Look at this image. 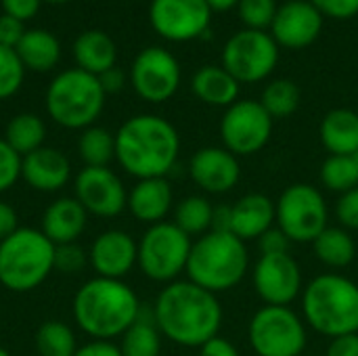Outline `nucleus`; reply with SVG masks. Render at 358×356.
Segmentation results:
<instances>
[{
	"instance_id": "4d7b16f0",
	"label": "nucleus",
	"mask_w": 358,
	"mask_h": 356,
	"mask_svg": "<svg viewBox=\"0 0 358 356\" xmlns=\"http://www.w3.org/2000/svg\"><path fill=\"white\" fill-rule=\"evenodd\" d=\"M300 356H306V355H300Z\"/></svg>"
},
{
	"instance_id": "aec40b11",
	"label": "nucleus",
	"mask_w": 358,
	"mask_h": 356,
	"mask_svg": "<svg viewBox=\"0 0 358 356\" xmlns=\"http://www.w3.org/2000/svg\"><path fill=\"white\" fill-rule=\"evenodd\" d=\"M21 180L38 193H57L71 180V162L55 147H40L21 157Z\"/></svg>"
},
{
	"instance_id": "a19ab883",
	"label": "nucleus",
	"mask_w": 358,
	"mask_h": 356,
	"mask_svg": "<svg viewBox=\"0 0 358 356\" xmlns=\"http://www.w3.org/2000/svg\"><path fill=\"white\" fill-rule=\"evenodd\" d=\"M323 17L350 19L358 15V0H308Z\"/></svg>"
},
{
	"instance_id": "72a5a7b5",
	"label": "nucleus",
	"mask_w": 358,
	"mask_h": 356,
	"mask_svg": "<svg viewBox=\"0 0 358 356\" xmlns=\"http://www.w3.org/2000/svg\"><path fill=\"white\" fill-rule=\"evenodd\" d=\"M262 107L268 111V115L273 120H283L289 118L298 111L300 107V88L296 82L279 78L266 84L262 99H260Z\"/></svg>"
},
{
	"instance_id": "79ce46f5",
	"label": "nucleus",
	"mask_w": 358,
	"mask_h": 356,
	"mask_svg": "<svg viewBox=\"0 0 358 356\" xmlns=\"http://www.w3.org/2000/svg\"><path fill=\"white\" fill-rule=\"evenodd\" d=\"M289 245H292L289 237L279 227H271L258 239L260 256H268V254H289Z\"/></svg>"
},
{
	"instance_id": "473e14b6",
	"label": "nucleus",
	"mask_w": 358,
	"mask_h": 356,
	"mask_svg": "<svg viewBox=\"0 0 358 356\" xmlns=\"http://www.w3.org/2000/svg\"><path fill=\"white\" fill-rule=\"evenodd\" d=\"M34 344L38 356H73L78 350L76 334L63 321L42 323L36 332Z\"/></svg>"
},
{
	"instance_id": "f8f14e48",
	"label": "nucleus",
	"mask_w": 358,
	"mask_h": 356,
	"mask_svg": "<svg viewBox=\"0 0 358 356\" xmlns=\"http://www.w3.org/2000/svg\"><path fill=\"white\" fill-rule=\"evenodd\" d=\"M275 120L260 101L241 99L224 109L220 120L222 147L237 157H250L262 151L273 136Z\"/></svg>"
},
{
	"instance_id": "9b49d317",
	"label": "nucleus",
	"mask_w": 358,
	"mask_h": 356,
	"mask_svg": "<svg viewBox=\"0 0 358 356\" xmlns=\"http://www.w3.org/2000/svg\"><path fill=\"white\" fill-rule=\"evenodd\" d=\"M279 63V44L268 31L239 29L222 48V67L239 84L266 80Z\"/></svg>"
},
{
	"instance_id": "c9c22d12",
	"label": "nucleus",
	"mask_w": 358,
	"mask_h": 356,
	"mask_svg": "<svg viewBox=\"0 0 358 356\" xmlns=\"http://www.w3.org/2000/svg\"><path fill=\"white\" fill-rule=\"evenodd\" d=\"M25 78V67L15 48L0 46V101L19 92Z\"/></svg>"
},
{
	"instance_id": "3c124183",
	"label": "nucleus",
	"mask_w": 358,
	"mask_h": 356,
	"mask_svg": "<svg viewBox=\"0 0 358 356\" xmlns=\"http://www.w3.org/2000/svg\"><path fill=\"white\" fill-rule=\"evenodd\" d=\"M231 206H214V216H212V231H222L231 233Z\"/></svg>"
},
{
	"instance_id": "f704fd0d",
	"label": "nucleus",
	"mask_w": 358,
	"mask_h": 356,
	"mask_svg": "<svg viewBox=\"0 0 358 356\" xmlns=\"http://www.w3.org/2000/svg\"><path fill=\"white\" fill-rule=\"evenodd\" d=\"M321 185L334 193H346L358 187V166L355 155H329L319 170Z\"/></svg>"
},
{
	"instance_id": "39448f33",
	"label": "nucleus",
	"mask_w": 358,
	"mask_h": 356,
	"mask_svg": "<svg viewBox=\"0 0 358 356\" xmlns=\"http://www.w3.org/2000/svg\"><path fill=\"white\" fill-rule=\"evenodd\" d=\"M248 271L250 254L245 241L233 233L210 231L193 241L185 273L189 281L218 296L237 287Z\"/></svg>"
},
{
	"instance_id": "2f4dec72",
	"label": "nucleus",
	"mask_w": 358,
	"mask_h": 356,
	"mask_svg": "<svg viewBox=\"0 0 358 356\" xmlns=\"http://www.w3.org/2000/svg\"><path fill=\"white\" fill-rule=\"evenodd\" d=\"M214 206L203 195H187L174 206V225L189 237H201L212 231Z\"/></svg>"
},
{
	"instance_id": "f03ea898",
	"label": "nucleus",
	"mask_w": 358,
	"mask_h": 356,
	"mask_svg": "<svg viewBox=\"0 0 358 356\" xmlns=\"http://www.w3.org/2000/svg\"><path fill=\"white\" fill-rule=\"evenodd\" d=\"M178 155V130L162 115H132L115 132V162L136 180L168 178Z\"/></svg>"
},
{
	"instance_id": "7ed1b4c3",
	"label": "nucleus",
	"mask_w": 358,
	"mask_h": 356,
	"mask_svg": "<svg viewBox=\"0 0 358 356\" xmlns=\"http://www.w3.org/2000/svg\"><path fill=\"white\" fill-rule=\"evenodd\" d=\"M141 306L143 302L126 281L92 277L76 292L71 315L90 340L113 342L136 323Z\"/></svg>"
},
{
	"instance_id": "0eeeda50",
	"label": "nucleus",
	"mask_w": 358,
	"mask_h": 356,
	"mask_svg": "<svg viewBox=\"0 0 358 356\" xmlns=\"http://www.w3.org/2000/svg\"><path fill=\"white\" fill-rule=\"evenodd\" d=\"M105 99L107 94L96 76L71 67L50 80L44 103L55 124L67 130H86L101 118Z\"/></svg>"
},
{
	"instance_id": "a211bd4d",
	"label": "nucleus",
	"mask_w": 358,
	"mask_h": 356,
	"mask_svg": "<svg viewBox=\"0 0 358 356\" xmlns=\"http://www.w3.org/2000/svg\"><path fill=\"white\" fill-rule=\"evenodd\" d=\"M189 176L203 193L222 195L239 185L241 164L224 147H201L189 162Z\"/></svg>"
},
{
	"instance_id": "20e7f679",
	"label": "nucleus",
	"mask_w": 358,
	"mask_h": 356,
	"mask_svg": "<svg viewBox=\"0 0 358 356\" xmlns=\"http://www.w3.org/2000/svg\"><path fill=\"white\" fill-rule=\"evenodd\" d=\"M302 319L317 334L340 338L358 332V285L340 275L323 273L302 292Z\"/></svg>"
},
{
	"instance_id": "a18cd8bd",
	"label": "nucleus",
	"mask_w": 358,
	"mask_h": 356,
	"mask_svg": "<svg viewBox=\"0 0 358 356\" xmlns=\"http://www.w3.org/2000/svg\"><path fill=\"white\" fill-rule=\"evenodd\" d=\"M73 356H124L115 342L107 340H90L84 346H78Z\"/></svg>"
},
{
	"instance_id": "f257e3e1",
	"label": "nucleus",
	"mask_w": 358,
	"mask_h": 356,
	"mask_svg": "<svg viewBox=\"0 0 358 356\" xmlns=\"http://www.w3.org/2000/svg\"><path fill=\"white\" fill-rule=\"evenodd\" d=\"M153 315L159 334L182 348H201L222 327L218 296L189 279L168 283L153 302Z\"/></svg>"
},
{
	"instance_id": "c03bdc74",
	"label": "nucleus",
	"mask_w": 358,
	"mask_h": 356,
	"mask_svg": "<svg viewBox=\"0 0 358 356\" xmlns=\"http://www.w3.org/2000/svg\"><path fill=\"white\" fill-rule=\"evenodd\" d=\"M40 2L42 0H0L4 15H10L19 21L36 17V13L40 10Z\"/></svg>"
},
{
	"instance_id": "09e8293b",
	"label": "nucleus",
	"mask_w": 358,
	"mask_h": 356,
	"mask_svg": "<svg viewBox=\"0 0 358 356\" xmlns=\"http://www.w3.org/2000/svg\"><path fill=\"white\" fill-rule=\"evenodd\" d=\"M19 229V216L17 210L0 199V241H4L8 235H13Z\"/></svg>"
},
{
	"instance_id": "f3484780",
	"label": "nucleus",
	"mask_w": 358,
	"mask_h": 356,
	"mask_svg": "<svg viewBox=\"0 0 358 356\" xmlns=\"http://www.w3.org/2000/svg\"><path fill=\"white\" fill-rule=\"evenodd\" d=\"M138 262V241L122 231V229H107L88 250V264L94 271V277L105 279H122L136 266Z\"/></svg>"
},
{
	"instance_id": "c756f323",
	"label": "nucleus",
	"mask_w": 358,
	"mask_h": 356,
	"mask_svg": "<svg viewBox=\"0 0 358 356\" xmlns=\"http://www.w3.org/2000/svg\"><path fill=\"white\" fill-rule=\"evenodd\" d=\"M21 157L34 153L36 149L44 147L46 138V124L36 113H17L8 120L2 136Z\"/></svg>"
},
{
	"instance_id": "58836bf2",
	"label": "nucleus",
	"mask_w": 358,
	"mask_h": 356,
	"mask_svg": "<svg viewBox=\"0 0 358 356\" xmlns=\"http://www.w3.org/2000/svg\"><path fill=\"white\" fill-rule=\"evenodd\" d=\"M88 264V252L76 243H65L55 248V271L65 275H76Z\"/></svg>"
},
{
	"instance_id": "864d4df0",
	"label": "nucleus",
	"mask_w": 358,
	"mask_h": 356,
	"mask_svg": "<svg viewBox=\"0 0 358 356\" xmlns=\"http://www.w3.org/2000/svg\"><path fill=\"white\" fill-rule=\"evenodd\" d=\"M42 2H50V4H65L69 0H42Z\"/></svg>"
},
{
	"instance_id": "423d86ee",
	"label": "nucleus",
	"mask_w": 358,
	"mask_h": 356,
	"mask_svg": "<svg viewBox=\"0 0 358 356\" xmlns=\"http://www.w3.org/2000/svg\"><path fill=\"white\" fill-rule=\"evenodd\" d=\"M55 248L40 229L19 227L0 241V285L15 294L40 287L55 271Z\"/></svg>"
},
{
	"instance_id": "49530a36",
	"label": "nucleus",
	"mask_w": 358,
	"mask_h": 356,
	"mask_svg": "<svg viewBox=\"0 0 358 356\" xmlns=\"http://www.w3.org/2000/svg\"><path fill=\"white\" fill-rule=\"evenodd\" d=\"M327 356H358V332L334 338L327 346Z\"/></svg>"
},
{
	"instance_id": "dca6fc26",
	"label": "nucleus",
	"mask_w": 358,
	"mask_h": 356,
	"mask_svg": "<svg viewBox=\"0 0 358 356\" xmlns=\"http://www.w3.org/2000/svg\"><path fill=\"white\" fill-rule=\"evenodd\" d=\"M73 197L96 218H115L128 208L126 185L111 168H82L73 178Z\"/></svg>"
},
{
	"instance_id": "2eb2a0df",
	"label": "nucleus",
	"mask_w": 358,
	"mask_h": 356,
	"mask_svg": "<svg viewBox=\"0 0 358 356\" xmlns=\"http://www.w3.org/2000/svg\"><path fill=\"white\" fill-rule=\"evenodd\" d=\"M252 283L266 306H289L304 292L302 269L292 254L260 256L252 269Z\"/></svg>"
},
{
	"instance_id": "6e6552de",
	"label": "nucleus",
	"mask_w": 358,
	"mask_h": 356,
	"mask_svg": "<svg viewBox=\"0 0 358 356\" xmlns=\"http://www.w3.org/2000/svg\"><path fill=\"white\" fill-rule=\"evenodd\" d=\"M193 241L174 222L151 225L138 241L141 273L155 283H172L187 271Z\"/></svg>"
},
{
	"instance_id": "4c0bfd02",
	"label": "nucleus",
	"mask_w": 358,
	"mask_h": 356,
	"mask_svg": "<svg viewBox=\"0 0 358 356\" xmlns=\"http://www.w3.org/2000/svg\"><path fill=\"white\" fill-rule=\"evenodd\" d=\"M21 180V155L0 138V193L10 191Z\"/></svg>"
},
{
	"instance_id": "bb28decb",
	"label": "nucleus",
	"mask_w": 358,
	"mask_h": 356,
	"mask_svg": "<svg viewBox=\"0 0 358 356\" xmlns=\"http://www.w3.org/2000/svg\"><path fill=\"white\" fill-rule=\"evenodd\" d=\"M15 50L23 67L38 73L52 69L61 59V42L46 29H25Z\"/></svg>"
},
{
	"instance_id": "5701e85b",
	"label": "nucleus",
	"mask_w": 358,
	"mask_h": 356,
	"mask_svg": "<svg viewBox=\"0 0 358 356\" xmlns=\"http://www.w3.org/2000/svg\"><path fill=\"white\" fill-rule=\"evenodd\" d=\"M231 233L241 241H258L277 222L275 201L264 193H248L231 206Z\"/></svg>"
},
{
	"instance_id": "de8ad7c7",
	"label": "nucleus",
	"mask_w": 358,
	"mask_h": 356,
	"mask_svg": "<svg viewBox=\"0 0 358 356\" xmlns=\"http://www.w3.org/2000/svg\"><path fill=\"white\" fill-rule=\"evenodd\" d=\"M199 356H241L239 350L235 348L233 342H229L222 336H216L212 340H208L201 348H199Z\"/></svg>"
},
{
	"instance_id": "4be33fe9",
	"label": "nucleus",
	"mask_w": 358,
	"mask_h": 356,
	"mask_svg": "<svg viewBox=\"0 0 358 356\" xmlns=\"http://www.w3.org/2000/svg\"><path fill=\"white\" fill-rule=\"evenodd\" d=\"M174 208V191L168 178H143L128 191V212L143 225L164 222Z\"/></svg>"
},
{
	"instance_id": "ea45409f",
	"label": "nucleus",
	"mask_w": 358,
	"mask_h": 356,
	"mask_svg": "<svg viewBox=\"0 0 358 356\" xmlns=\"http://www.w3.org/2000/svg\"><path fill=\"white\" fill-rule=\"evenodd\" d=\"M336 218L346 231H358V187L340 195L336 204Z\"/></svg>"
},
{
	"instance_id": "b1692460",
	"label": "nucleus",
	"mask_w": 358,
	"mask_h": 356,
	"mask_svg": "<svg viewBox=\"0 0 358 356\" xmlns=\"http://www.w3.org/2000/svg\"><path fill=\"white\" fill-rule=\"evenodd\" d=\"M239 82L222 65H206L191 80L193 94L212 107H231L239 101Z\"/></svg>"
},
{
	"instance_id": "5fc2aeb1",
	"label": "nucleus",
	"mask_w": 358,
	"mask_h": 356,
	"mask_svg": "<svg viewBox=\"0 0 358 356\" xmlns=\"http://www.w3.org/2000/svg\"><path fill=\"white\" fill-rule=\"evenodd\" d=\"M0 356H13L8 350H4V348H0Z\"/></svg>"
},
{
	"instance_id": "7c9ffc66",
	"label": "nucleus",
	"mask_w": 358,
	"mask_h": 356,
	"mask_svg": "<svg viewBox=\"0 0 358 356\" xmlns=\"http://www.w3.org/2000/svg\"><path fill=\"white\" fill-rule=\"evenodd\" d=\"M78 155L84 162V168H109L115 159V134L96 124L82 130L78 138Z\"/></svg>"
},
{
	"instance_id": "412c9836",
	"label": "nucleus",
	"mask_w": 358,
	"mask_h": 356,
	"mask_svg": "<svg viewBox=\"0 0 358 356\" xmlns=\"http://www.w3.org/2000/svg\"><path fill=\"white\" fill-rule=\"evenodd\" d=\"M88 225V212L76 197H57L50 201L40 218V231L55 243H76Z\"/></svg>"
},
{
	"instance_id": "9d476101",
	"label": "nucleus",
	"mask_w": 358,
	"mask_h": 356,
	"mask_svg": "<svg viewBox=\"0 0 358 356\" xmlns=\"http://www.w3.org/2000/svg\"><path fill=\"white\" fill-rule=\"evenodd\" d=\"M277 227L292 243H313L329 225V210L323 193L306 183L283 189L275 204Z\"/></svg>"
},
{
	"instance_id": "393cba45",
	"label": "nucleus",
	"mask_w": 358,
	"mask_h": 356,
	"mask_svg": "<svg viewBox=\"0 0 358 356\" xmlns=\"http://www.w3.org/2000/svg\"><path fill=\"white\" fill-rule=\"evenodd\" d=\"M319 136L329 155H357L358 113L346 107L331 109L319 126Z\"/></svg>"
},
{
	"instance_id": "6ab92c4d",
	"label": "nucleus",
	"mask_w": 358,
	"mask_h": 356,
	"mask_svg": "<svg viewBox=\"0 0 358 356\" xmlns=\"http://www.w3.org/2000/svg\"><path fill=\"white\" fill-rule=\"evenodd\" d=\"M323 29V15L308 0H289L279 6L271 25L273 40L292 50L310 46Z\"/></svg>"
},
{
	"instance_id": "c85d7f7f",
	"label": "nucleus",
	"mask_w": 358,
	"mask_h": 356,
	"mask_svg": "<svg viewBox=\"0 0 358 356\" xmlns=\"http://www.w3.org/2000/svg\"><path fill=\"white\" fill-rule=\"evenodd\" d=\"M315 256L329 269H346L357 258V243L344 227H327L315 241Z\"/></svg>"
},
{
	"instance_id": "a878e982",
	"label": "nucleus",
	"mask_w": 358,
	"mask_h": 356,
	"mask_svg": "<svg viewBox=\"0 0 358 356\" xmlns=\"http://www.w3.org/2000/svg\"><path fill=\"white\" fill-rule=\"evenodd\" d=\"M73 59L80 69L101 76L103 71L115 67L117 46L109 34L101 29H86L73 42Z\"/></svg>"
},
{
	"instance_id": "ddd939ff",
	"label": "nucleus",
	"mask_w": 358,
	"mask_h": 356,
	"mask_svg": "<svg viewBox=\"0 0 358 356\" xmlns=\"http://www.w3.org/2000/svg\"><path fill=\"white\" fill-rule=\"evenodd\" d=\"M180 65L176 57L162 48H143L132 61L130 80L134 92L147 103H166L180 86Z\"/></svg>"
},
{
	"instance_id": "1a4fd4ad",
	"label": "nucleus",
	"mask_w": 358,
	"mask_h": 356,
	"mask_svg": "<svg viewBox=\"0 0 358 356\" xmlns=\"http://www.w3.org/2000/svg\"><path fill=\"white\" fill-rule=\"evenodd\" d=\"M248 340L258 356H300L308 344V334L296 311L264 304L250 319Z\"/></svg>"
},
{
	"instance_id": "6e6d98bb",
	"label": "nucleus",
	"mask_w": 358,
	"mask_h": 356,
	"mask_svg": "<svg viewBox=\"0 0 358 356\" xmlns=\"http://www.w3.org/2000/svg\"><path fill=\"white\" fill-rule=\"evenodd\" d=\"M355 159H357V166H358V153H357V155H355Z\"/></svg>"
},
{
	"instance_id": "603ef678",
	"label": "nucleus",
	"mask_w": 358,
	"mask_h": 356,
	"mask_svg": "<svg viewBox=\"0 0 358 356\" xmlns=\"http://www.w3.org/2000/svg\"><path fill=\"white\" fill-rule=\"evenodd\" d=\"M206 2L212 8V13H227L239 4V0H206Z\"/></svg>"
},
{
	"instance_id": "4468645a",
	"label": "nucleus",
	"mask_w": 358,
	"mask_h": 356,
	"mask_svg": "<svg viewBox=\"0 0 358 356\" xmlns=\"http://www.w3.org/2000/svg\"><path fill=\"white\" fill-rule=\"evenodd\" d=\"M151 27L170 42H189L210 29L212 8L206 0H151Z\"/></svg>"
},
{
	"instance_id": "37998d69",
	"label": "nucleus",
	"mask_w": 358,
	"mask_h": 356,
	"mask_svg": "<svg viewBox=\"0 0 358 356\" xmlns=\"http://www.w3.org/2000/svg\"><path fill=\"white\" fill-rule=\"evenodd\" d=\"M25 34V27H23V21L10 17V15H0V46H6V48H17V44L21 42Z\"/></svg>"
},
{
	"instance_id": "cd10ccee",
	"label": "nucleus",
	"mask_w": 358,
	"mask_h": 356,
	"mask_svg": "<svg viewBox=\"0 0 358 356\" xmlns=\"http://www.w3.org/2000/svg\"><path fill=\"white\" fill-rule=\"evenodd\" d=\"M162 340H164V336L159 334V329L155 325L153 306L147 308L143 304L136 323L122 336L120 350L124 356H159Z\"/></svg>"
},
{
	"instance_id": "8fccbe9b",
	"label": "nucleus",
	"mask_w": 358,
	"mask_h": 356,
	"mask_svg": "<svg viewBox=\"0 0 358 356\" xmlns=\"http://www.w3.org/2000/svg\"><path fill=\"white\" fill-rule=\"evenodd\" d=\"M101 82V88L105 90V94H115L124 88L126 84V73L120 67H111L107 71H103L101 76H96Z\"/></svg>"
},
{
	"instance_id": "e433bc0d",
	"label": "nucleus",
	"mask_w": 358,
	"mask_h": 356,
	"mask_svg": "<svg viewBox=\"0 0 358 356\" xmlns=\"http://www.w3.org/2000/svg\"><path fill=\"white\" fill-rule=\"evenodd\" d=\"M277 10H279L277 0H239L237 4V13L245 29L264 31L266 27L273 25Z\"/></svg>"
}]
</instances>
